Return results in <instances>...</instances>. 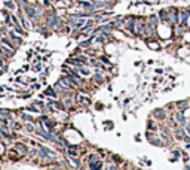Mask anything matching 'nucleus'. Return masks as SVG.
<instances>
[{
    "instance_id": "obj_10",
    "label": "nucleus",
    "mask_w": 190,
    "mask_h": 170,
    "mask_svg": "<svg viewBox=\"0 0 190 170\" xmlns=\"http://www.w3.org/2000/svg\"><path fill=\"white\" fill-rule=\"evenodd\" d=\"M154 114H157V117H159V118H163V111H156Z\"/></svg>"
},
{
    "instance_id": "obj_13",
    "label": "nucleus",
    "mask_w": 190,
    "mask_h": 170,
    "mask_svg": "<svg viewBox=\"0 0 190 170\" xmlns=\"http://www.w3.org/2000/svg\"><path fill=\"white\" fill-rule=\"evenodd\" d=\"M27 130H28V131H33V127H31V125L28 124V125H27Z\"/></svg>"
},
{
    "instance_id": "obj_8",
    "label": "nucleus",
    "mask_w": 190,
    "mask_h": 170,
    "mask_svg": "<svg viewBox=\"0 0 190 170\" xmlns=\"http://www.w3.org/2000/svg\"><path fill=\"white\" fill-rule=\"evenodd\" d=\"M46 94H49V96H54V97L57 96V94H55V93H54V91H52L51 88H48V90H46Z\"/></svg>"
},
{
    "instance_id": "obj_14",
    "label": "nucleus",
    "mask_w": 190,
    "mask_h": 170,
    "mask_svg": "<svg viewBox=\"0 0 190 170\" xmlns=\"http://www.w3.org/2000/svg\"><path fill=\"white\" fill-rule=\"evenodd\" d=\"M187 133H189V134H190V125H189V127H187Z\"/></svg>"
},
{
    "instance_id": "obj_5",
    "label": "nucleus",
    "mask_w": 190,
    "mask_h": 170,
    "mask_svg": "<svg viewBox=\"0 0 190 170\" xmlns=\"http://www.w3.org/2000/svg\"><path fill=\"white\" fill-rule=\"evenodd\" d=\"M177 119H178V122H180L181 125H184V122H186V121H184V118H183V115H181V114H178V115H177Z\"/></svg>"
},
{
    "instance_id": "obj_3",
    "label": "nucleus",
    "mask_w": 190,
    "mask_h": 170,
    "mask_svg": "<svg viewBox=\"0 0 190 170\" xmlns=\"http://www.w3.org/2000/svg\"><path fill=\"white\" fill-rule=\"evenodd\" d=\"M149 137H150V142H152L153 145H157V146H160V145H162V143H160V142H159L156 137H153V136H150V134H149Z\"/></svg>"
},
{
    "instance_id": "obj_1",
    "label": "nucleus",
    "mask_w": 190,
    "mask_h": 170,
    "mask_svg": "<svg viewBox=\"0 0 190 170\" xmlns=\"http://www.w3.org/2000/svg\"><path fill=\"white\" fill-rule=\"evenodd\" d=\"M24 9H25V12H27V15H28L30 18H34V17H36V11H34L31 6L25 5V6H24Z\"/></svg>"
},
{
    "instance_id": "obj_9",
    "label": "nucleus",
    "mask_w": 190,
    "mask_h": 170,
    "mask_svg": "<svg viewBox=\"0 0 190 170\" xmlns=\"http://www.w3.org/2000/svg\"><path fill=\"white\" fill-rule=\"evenodd\" d=\"M177 137H180V139H184V133L180 130V131H177Z\"/></svg>"
},
{
    "instance_id": "obj_2",
    "label": "nucleus",
    "mask_w": 190,
    "mask_h": 170,
    "mask_svg": "<svg viewBox=\"0 0 190 170\" xmlns=\"http://www.w3.org/2000/svg\"><path fill=\"white\" fill-rule=\"evenodd\" d=\"M80 5L85 8V9H94V3H89V2H80Z\"/></svg>"
},
{
    "instance_id": "obj_4",
    "label": "nucleus",
    "mask_w": 190,
    "mask_h": 170,
    "mask_svg": "<svg viewBox=\"0 0 190 170\" xmlns=\"http://www.w3.org/2000/svg\"><path fill=\"white\" fill-rule=\"evenodd\" d=\"M187 20H189V12H187V11H184V12H183V20H181V23H183V24H186V23H187Z\"/></svg>"
},
{
    "instance_id": "obj_6",
    "label": "nucleus",
    "mask_w": 190,
    "mask_h": 170,
    "mask_svg": "<svg viewBox=\"0 0 190 170\" xmlns=\"http://www.w3.org/2000/svg\"><path fill=\"white\" fill-rule=\"evenodd\" d=\"M94 79H97L98 82H101V81H103V75H101V73H95V75H94Z\"/></svg>"
},
{
    "instance_id": "obj_11",
    "label": "nucleus",
    "mask_w": 190,
    "mask_h": 170,
    "mask_svg": "<svg viewBox=\"0 0 190 170\" xmlns=\"http://www.w3.org/2000/svg\"><path fill=\"white\" fill-rule=\"evenodd\" d=\"M150 20H152V24H153V26H156V24H157V21H156L157 18H156V17H152Z\"/></svg>"
},
{
    "instance_id": "obj_7",
    "label": "nucleus",
    "mask_w": 190,
    "mask_h": 170,
    "mask_svg": "<svg viewBox=\"0 0 190 170\" xmlns=\"http://www.w3.org/2000/svg\"><path fill=\"white\" fill-rule=\"evenodd\" d=\"M5 5H6L9 9H15V5H14L12 2H9V0H8V2H5Z\"/></svg>"
},
{
    "instance_id": "obj_12",
    "label": "nucleus",
    "mask_w": 190,
    "mask_h": 170,
    "mask_svg": "<svg viewBox=\"0 0 190 170\" xmlns=\"http://www.w3.org/2000/svg\"><path fill=\"white\" fill-rule=\"evenodd\" d=\"M180 108H181V109H186V103L181 102V103H180Z\"/></svg>"
}]
</instances>
